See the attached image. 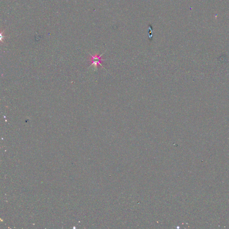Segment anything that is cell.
<instances>
[{
	"mask_svg": "<svg viewBox=\"0 0 229 229\" xmlns=\"http://www.w3.org/2000/svg\"><path fill=\"white\" fill-rule=\"evenodd\" d=\"M105 53V52L100 56L98 55L97 54H96L94 55H92L90 54V55H91V58L90 59V61H91V66H94V68L96 69V70H97L98 66H99V65H100L101 66L102 68H104L105 70H106V69L104 68V67H103V65L101 64L102 62V61L106 60L105 59H101L102 56Z\"/></svg>",
	"mask_w": 229,
	"mask_h": 229,
	"instance_id": "cell-1",
	"label": "cell"
}]
</instances>
